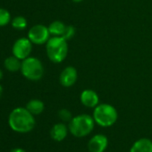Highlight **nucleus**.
Returning a JSON list of instances; mask_svg holds the SVG:
<instances>
[{
  "label": "nucleus",
  "mask_w": 152,
  "mask_h": 152,
  "mask_svg": "<svg viewBox=\"0 0 152 152\" xmlns=\"http://www.w3.org/2000/svg\"><path fill=\"white\" fill-rule=\"evenodd\" d=\"M8 124L15 132L26 133L33 130L36 121L34 115L26 107H16L10 113Z\"/></svg>",
  "instance_id": "obj_1"
},
{
  "label": "nucleus",
  "mask_w": 152,
  "mask_h": 152,
  "mask_svg": "<svg viewBox=\"0 0 152 152\" xmlns=\"http://www.w3.org/2000/svg\"><path fill=\"white\" fill-rule=\"evenodd\" d=\"M95 121L92 115L82 114L75 115L69 122V132L76 138H83L91 134L95 127Z\"/></svg>",
  "instance_id": "obj_2"
},
{
  "label": "nucleus",
  "mask_w": 152,
  "mask_h": 152,
  "mask_svg": "<svg viewBox=\"0 0 152 152\" xmlns=\"http://www.w3.org/2000/svg\"><path fill=\"white\" fill-rule=\"evenodd\" d=\"M46 51L47 56L51 62L60 64L65 60L68 55L67 40L63 37H50L46 43Z\"/></svg>",
  "instance_id": "obj_3"
},
{
  "label": "nucleus",
  "mask_w": 152,
  "mask_h": 152,
  "mask_svg": "<svg viewBox=\"0 0 152 152\" xmlns=\"http://www.w3.org/2000/svg\"><path fill=\"white\" fill-rule=\"evenodd\" d=\"M92 116L98 125L106 128L116 123L118 113L114 106L107 103H101L94 108Z\"/></svg>",
  "instance_id": "obj_4"
},
{
  "label": "nucleus",
  "mask_w": 152,
  "mask_h": 152,
  "mask_svg": "<svg viewBox=\"0 0 152 152\" xmlns=\"http://www.w3.org/2000/svg\"><path fill=\"white\" fill-rule=\"evenodd\" d=\"M21 72L26 79L38 82L44 75V66L39 58L29 56L22 61Z\"/></svg>",
  "instance_id": "obj_5"
},
{
  "label": "nucleus",
  "mask_w": 152,
  "mask_h": 152,
  "mask_svg": "<svg viewBox=\"0 0 152 152\" xmlns=\"http://www.w3.org/2000/svg\"><path fill=\"white\" fill-rule=\"evenodd\" d=\"M50 36L48 27L42 24H36L28 31V39L35 45L46 44L50 39Z\"/></svg>",
  "instance_id": "obj_6"
},
{
  "label": "nucleus",
  "mask_w": 152,
  "mask_h": 152,
  "mask_svg": "<svg viewBox=\"0 0 152 152\" xmlns=\"http://www.w3.org/2000/svg\"><path fill=\"white\" fill-rule=\"evenodd\" d=\"M32 50V43L28 38L18 39L12 47L13 56H16L20 60H24L29 57Z\"/></svg>",
  "instance_id": "obj_7"
},
{
  "label": "nucleus",
  "mask_w": 152,
  "mask_h": 152,
  "mask_svg": "<svg viewBox=\"0 0 152 152\" xmlns=\"http://www.w3.org/2000/svg\"><path fill=\"white\" fill-rule=\"evenodd\" d=\"M78 79V72L73 66L65 67L60 73L59 82L63 87L70 88L75 84Z\"/></svg>",
  "instance_id": "obj_8"
},
{
  "label": "nucleus",
  "mask_w": 152,
  "mask_h": 152,
  "mask_svg": "<svg viewBox=\"0 0 152 152\" xmlns=\"http://www.w3.org/2000/svg\"><path fill=\"white\" fill-rule=\"evenodd\" d=\"M108 146V139L106 135L99 133L91 138L88 142L90 152H104Z\"/></svg>",
  "instance_id": "obj_9"
},
{
  "label": "nucleus",
  "mask_w": 152,
  "mask_h": 152,
  "mask_svg": "<svg viewBox=\"0 0 152 152\" xmlns=\"http://www.w3.org/2000/svg\"><path fill=\"white\" fill-rule=\"evenodd\" d=\"M81 103L89 108H95L99 104V98L98 93L93 90H84L80 95Z\"/></svg>",
  "instance_id": "obj_10"
},
{
  "label": "nucleus",
  "mask_w": 152,
  "mask_h": 152,
  "mask_svg": "<svg viewBox=\"0 0 152 152\" xmlns=\"http://www.w3.org/2000/svg\"><path fill=\"white\" fill-rule=\"evenodd\" d=\"M69 129L68 126L64 123H57L53 125V127L50 130V136L55 141H62L64 140L67 134H68Z\"/></svg>",
  "instance_id": "obj_11"
},
{
  "label": "nucleus",
  "mask_w": 152,
  "mask_h": 152,
  "mask_svg": "<svg viewBox=\"0 0 152 152\" xmlns=\"http://www.w3.org/2000/svg\"><path fill=\"white\" fill-rule=\"evenodd\" d=\"M130 152H152V140L148 138L137 140L130 148Z\"/></svg>",
  "instance_id": "obj_12"
},
{
  "label": "nucleus",
  "mask_w": 152,
  "mask_h": 152,
  "mask_svg": "<svg viewBox=\"0 0 152 152\" xmlns=\"http://www.w3.org/2000/svg\"><path fill=\"white\" fill-rule=\"evenodd\" d=\"M26 108L33 115H40L44 109H45V105L43 103V101H41L40 99H31L27 105H26Z\"/></svg>",
  "instance_id": "obj_13"
},
{
  "label": "nucleus",
  "mask_w": 152,
  "mask_h": 152,
  "mask_svg": "<svg viewBox=\"0 0 152 152\" xmlns=\"http://www.w3.org/2000/svg\"><path fill=\"white\" fill-rule=\"evenodd\" d=\"M66 26L63 22L61 21H54L48 25V31L50 32L51 36H56V37H63Z\"/></svg>",
  "instance_id": "obj_14"
},
{
  "label": "nucleus",
  "mask_w": 152,
  "mask_h": 152,
  "mask_svg": "<svg viewBox=\"0 0 152 152\" xmlns=\"http://www.w3.org/2000/svg\"><path fill=\"white\" fill-rule=\"evenodd\" d=\"M4 65L7 71L11 72H18L19 70H21L22 62L16 56H8L7 58H6L5 62H4Z\"/></svg>",
  "instance_id": "obj_15"
},
{
  "label": "nucleus",
  "mask_w": 152,
  "mask_h": 152,
  "mask_svg": "<svg viewBox=\"0 0 152 152\" xmlns=\"http://www.w3.org/2000/svg\"><path fill=\"white\" fill-rule=\"evenodd\" d=\"M11 23H12L13 28H15L16 30H19V31L24 30L27 27V20H26V18L23 17V16H21V15L15 17L12 20Z\"/></svg>",
  "instance_id": "obj_16"
},
{
  "label": "nucleus",
  "mask_w": 152,
  "mask_h": 152,
  "mask_svg": "<svg viewBox=\"0 0 152 152\" xmlns=\"http://www.w3.org/2000/svg\"><path fill=\"white\" fill-rule=\"evenodd\" d=\"M11 23V14L5 8H0V27L7 26Z\"/></svg>",
  "instance_id": "obj_17"
},
{
  "label": "nucleus",
  "mask_w": 152,
  "mask_h": 152,
  "mask_svg": "<svg viewBox=\"0 0 152 152\" xmlns=\"http://www.w3.org/2000/svg\"><path fill=\"white\" fill-rule=\"evenodd\" d=\"M58 116H59V118L61 119V121L63 123H67V122L69 123L72 120V118L73 117L72 113H71V111L66 109V108L60 109L58 111Z\"/></svg>",
  "instance_id": "obj_18"
},
{
  "label": "nucleus",
  "mask_w": 152,
  "mask_h": 152,
  "mask_svg": "<svg viewBox=\"0 0 152 152\" xmlns=\"http://www.w3.org/2000/svg\"><path fill=\"white\" fill-rule=\"evenodd\" d=\"M75 28L72 26V25H67L66 26V29H65V31L63 35V38L66 40H69L71 39H72L75 35Z\"/></svg>",
  "instance_id": "obj_19"
},
{
  "label": "nucleus",
  "mask_w": 152,
  "mask_h": 152,
  "mask_svg": "<svg viewBox=\"0 0 152 152\" xmlns=\"http://www.w3.org/2000/svg\"><path fill=\"white\" fill-rule=\"evenodd\" d=\"M10 152H26L23 148H13Z\"/></svg>",
  "instance_id": "obj_20"
},
{
  "label": "nucleus",
  "mask_w": 152,
  "mask_h": 152,
  "mask_svg": "<svg viewBox=\"0 0 152 152\" xmlns=\"http://www.w3.org/2000/svg\"><path fill=\"white\" fill-rule=\"evenodd\" d=\"M3 87L1 86V85H0V98H1L2 97V94H3Z\"/></svg>",
  "instance_id": "obj_21"
},
{
  "label": "nucleus",
  "mask_w": 152,
  "mask_h": 152,
  "mask_svg": "<svg viewBox=\"0 0 152 152\" xmlns=\"http://www.w3.org/2000/svg\"><path fill=\"white\" fill-rule=\"evenodd\" d=\"M2 78H3V72L1 69H0V81L2 80Z\"/></svg>",
  "instance_id": "obj_22"
},
{
  "label": "nucleus",
  "mask_w": 152,
  "mask_h": 152,
  "mask_svg": "<svg viewBox=\"0 0 152 152\" xmlns=\"http://www.w3.org/2000/svg\"><path fill=\"white\" fill-rule=\"evenodd\" d=\"M72 2H74V3H81V2H83V0H72Z\"/></svg>",
  "instance_id": "obj_23"
}]
</instances>
